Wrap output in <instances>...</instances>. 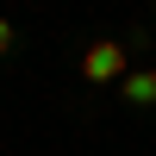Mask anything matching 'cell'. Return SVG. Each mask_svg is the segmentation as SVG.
I'll list each match as a JSON object with an SVG mask.
<instances>
[{
	"label": "cell",
	"mask_w": 156,
	"mask_h": 156,
	"mask_svg": "<svg viewBox=\"0 0 156 156\" xmlns=\"http://www.w3.org/2000/svg\"><path fill=\"white\" fill-rule=\"evenodd\" d=\"M81 75H87V81H125V75H131V56H125V44H112V37L87 44V50H81Z\"/></svg>",
	"instance_id": "cell-1"
},
{
	"label": "cell",
	"mask_w": 156,
	"mask_h": 156,
	"mask_svg": "<svg viewBox=\"0 0 156 156\" xmlns=\"http://www.w3.org/2000/svg\"><path fill=\"white\" fill-rule=\"evenodd\" d=\"M125 100L131 106H156V69H131L125 75Z\"/></svg>",
	"instance_id": "cell-2"
},
{
	"label": "cell",
	"mask_w": 156,
	"mask_h": 156,
	"mask_svg": "<svg viewBox=\"0 0 156 156\" xmlns=\"http://www.w3.org/2000/svg\"><path fill=\"white\" fill-rule=\"evenodd\" d=\"M0 50H12V25L6 19H0Z\"/></svg>",
	"instance_id": "cell-3"
}]
</instances>
